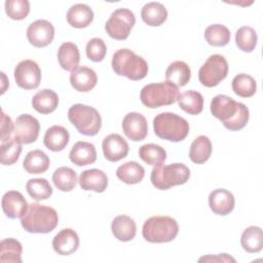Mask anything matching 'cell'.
Returning a JSON list of instances; mask_svg holds the SVG:
<instances>
[{"mask_svg":"<svg viewBox=\"0 0 263 263\" xmlns=\"http://www.w3.org/2000/svg\"><path fill=\"white\" fill-rule=\"evenodd\" d=\"M111 66L113 71L119 76L137 81L148 74V64L140 55L128 48H120L114 52Z\"/></svg>","mask_w":263,"mask_h":263,"instance_id":"obj_3","label":"cell"},{"mask_svg":"<svg viewBox=\"0 0 263 263\" xmlns=\"http://www.w3.org/2000/svg\"><path fill=\"white\" fill-rule=\"evenodd\" d=\"M58 61L60 66L72 72L78 67L80 61V53L77 45L73 42H64L58 49Z\"/></svg>","mask_w":263,"mask_h":263,"instance_id":"obj_25","label":"cell"},{"mask_svg":"<svg viewBox=\"0 0 263 263\" xmlns=\"http://www.w3.org/2000/svg\"><path fill=\"white\" fill-rule=\"evenodd\" d=\"M79 185L85 191H95L102 193L107 189L108 177L99 168L83 171L79 176Z\"/></svg>","mask_w":263,"mask_h":263,"instance_id":"obj_20","label":"cell"},{"mask_svg":"<svg viewBox=\"0 0 263 263\" xmlns=\"http://www.w3.org/2000/svg\"><path fill=\"white\" fill-rule=\"evenodd\" d=\"M234 204L235 199L233 194L224 188L215 189L209 195V205L216 215L227 216L233 211Z\"/></svg>","mask_w":263,"mask_h":263,"instance_id":"obj_16","label":"cell"},{"mask_svg":"<svg viewBox=\"0 0 263 263\" xmlns=\"http://www.w3.org/2000/svg\"><path fill=\"white\" fill-rule=\"evenodd\" d=\"M50 164L49 157L41 150L36 149L27 153L24 161L23 167L29 174H43L45 173Z\"/></svg>","mask_w":263,"mask_h":263,"instance_id":"obj_27","label":"cell"},{"mask_svg":"<svg viewBox=\"0 0 263 263\" xmlns=\"http://www.w3.org/2000/svg\"><path fill=\"white\" fill-rule=\"evenodd\" d=\"M52 182L59 190L69 192L73 190L77 184V174L71 167L61 166L53 172Z\"/></svg>","mask_w":263,"mask_h":263,"instance_id":"obj_34","label":"cell"},{"mask_svg":"<svg viewBox=\"0 0 263 263\" xmlns=\"http://www.w3.org/2000/svg\"><path fill=\"white\" fill-rule=\"evenodd\" d=\"M179 87L172 82L164 81L145 85L140 92V99L144 106L155 109L174 104L179 97Z\"/></svg>","mask_w":263,"mask_h":263,"instance_id":"obj_7","label":"cell"},{"mask_svg":"<svg viewBox=\"0 0 263 263\" xmlns=\"http://www.w3.org/2000/svg\"><path fill=\"white\" fill-rule=\"evenodd\" d=\"M199 262H202V261H208V262H235V259L232 258L231 256H229L228 254H219L217 256H213V255H210V256H204V257H201L198 259Z\"/></svg>","mask_w":263,"mask_h":263,"instance_id":"obj_45","label":"cell"},{"mask_svg":"<svg viewBox=\"0 0 263 263\" xmlns=\"http://www.w3.org/2000/svg\"><path fill=\"white\" fill-rule=\"evenodd\" d=\"M116 176L125 184H138L143 180L145 176V170L137 161H127L118 166Z\"/></svg>","mask_w":263,"mask_h":263,"instance_id":"obj_31","label":"cell"},{"mask_svg":"<svg viewBox=\"0 0 263 263\" xmlns=\"http://www.w3.org/2000/svg\"><path fill=\"white\" fill-rule=\"evenodd\" d=\"M5 12L11 20H24L30 12V3L28 0H6Z\"/></svg>","mask_w":263,"mask_h":263,"instance_id":"obj_42","label":"cell"},{"mask_svg":"<svg viewBox=\"0 0 263 263\" xmlns=\"http://www.w3.org/2000/svg\"><path fill=\"white\" fill-rule=\"evenodd\" d=\"M1 76H2V88H1V95H3V93L5 92V86H4V84H5L7 81H6V76H5V74H4L3 72H1Z\"/></svg>","mask_w":263,"mask_h":263,"instance_id":"obj_46","label":"cell"},{"mask_svg":"<svg viewBox=\"0 0 263 263\" xmlns=\"http://www.w3.org/2000/svg\"><path fill=\"white\" fill-rule=\"evenodd\" d=\"M14 80L24 89H35L41 81V70L38 64L32 60H24L14 68Z\"/></svg>","mask_w":263,"mask_h":263,"instance_id":"obj_11","label":"cell"},{"mask_svg":"<svg viewBox=\"0 0 263 263\" xmlns=\"http://www.w3.org/2000/svg\"><path fill=\"white\" fill-rule=\"evenodd\" d=\"M190 177L189 168L180 162L160 164L154 166L150 180L152 185L159 190H167L174 186L185 184Z\"/></svg>","mask_w":263,"mask_h":263,"instance_id":"obj_6","label":"cell"},{"mask_svg":"<svg viewBox=\"0 0 263 263\" xmlns=\"http://www.w3.org/2000/svg\"><path fill=\"white\" fill-rule=\"evenodd\" d=\"M59 223V216L53 208L32 202L21 218L23 228L30 233L51 232Z\"/></svg>","mask_w":263,"mask_h":263,"instance_id":"obj_2","label":"cell"},{"mask_svg":"<svg viewBox=\"0 0 263 263\" xmlns=\"http://www.w3.org/2000/svg\"><path fill=\"white\" fill-rule=\"evenodd\" d=\"M155 135L166 141L181 142L189 134V123L187 120L172 112H162L153 119Z\"/></svg>","mask_w":263,"mask_h":263,"instance_id":"obj_4","label":"cell"},{"mask_svg":"<svg viewBox=\"0 0 263 263\" xmlns=\"http://www.w3.org/2000/svg\"><path fill=\"white\" fill-rule=\"evenodd\" d=\"M0 161L4 165H11L15 163L22 152V144L13 138H9L5 141H1L0 145Z\"/></svg>","mask_w":263,"mask_h":263,"instance_id":"obj_40","label":"cell"},{"mask_svg":"<svg viewBox=\"0 0 263 263\" xmlns=\"http://www.w3.org/2000/svg\"><path fill=\"white\" fill-rule=\"evenodd\" d=\"M104 157L112 162H116L126 157L128 154L127 142L118 134H111L104 138L103 144Z\"/></svg>","mask_w":263,"mask_h":263,"instance_id":"obj_15","label":"cell"},{"mask_svg":"<svg viewBox=\"0 0 263 263\" xmlns=\"http://www.w3.org/2000/svg\"><path fill=\"white\" fill-rule=\"evenodd\" d=\"M79 236L75 230L64 228L58 232L52 239V248L55 253L62 256H69L77 251Z\"/></svg>","mask_w":263,"mask_h":263,"instance_id":"obj_18","label":"cell"},{"mask_svg":"<svg viewBox=\"0 0 263 263\" xmlns=\"http://www.w3.org/2000/svg\"><path fill=\"white\" fill-rule=\"evenodd\" d=\"M136 24V17L127 8L115 9L105 24L107 34L116 40H125Z\"/></svg>","mask_w":263,"mask_h":263,"instance_id":"obj_10","label":"cell"},{"mask_svg":"<svg viewBox=\"0 0 263 263\" xmlns=\"http://www.w3.org/2000/svg\"><path fill=\"white\" fill-rule=\"evenodd\" d=\"M93 21V11L83 3L72 5L67 11V22L71 27L82 29L88 27Z\"/></svg>","mask_w":263,"mask_h":263,"instance_id":"obj_23","label":"cell"},{"mask_svg":"<svg viewBox=\"0 0 263 263\" xmlns=\"http://www.w3.org/2000/svg\"><path fill=\"white\" fill-rule=\"evenodd\" d=\"M69 158L72 163L78 166H84L93 163L97 160V150L93 144L85 141H79L73 145L70 150Z\"/></svg>","mask_w":263,"mask_h":263,"instance_id":"obj_21","label":"cell"},{"mask_svg":"<svg viewBox=\"0 0 263 263\" xmlns=\"http://www.w3.org/2000/svg\"><path fill=\"white\" fill-rule=\"evenodd\" d=\"M40 130L39 121L30 114H22L14 121L13 139L21 144L34 143Z\"/></svg>","mask_w":263,"mask_h":263,"instance_id":"obj_12","label":"cell"},{"mask_svg":"<svg viewBox=\"0 0 263 263\" xmlns=\"http://www.w3.org/2000/svg\"><path fill=\"white\" fill-rule=\"evenodd\" d=\"M257 33L252 27L243 26L236 31L235 43L237 47L245 52H252L257 45Z\"/></svg>","mask_w":263,"mask_h":263,"instance_id":"obj_41","label":"cell"},{"mask_svg":"<svg viewBox=\"0 0 263 263\" xmlns=\"http://www.w3.org/2000/svg\"><path fill=\"white\" fill-rule=\"evenodd\" d=\"M240 243L248 253H258L263 247L262 229L258 226H250L246 228L240 237Z\"/></svg>","mask_w":263,"mask_h":263,"instance_id":"obj_35","label":"cell"},{"mask_svg":"<svg viewBox=\"0 0 263 263\" xmlns=\"http://www.w3.org/2000/svg\"><path fill=\"white\" fill-rule=\"evenodd\" d=\"M139 157L147 164L156 166L162 164L166 159L165 150L156 144H145L139 149Z\"/></svg>","mask_w":263,"mask_h":263,"instance_id":"obj_36","label":"cell"},{"mask_svg":"<svg viewBox=\"0 0 263 263\" xmlns=\"http://www.w3.org/2000/svg\"><path fill=\"white\" fill-rule=\"evenodd\" d=\"M179 225L168 216H153L144 222L142 235L145 240L152 243L170 242L176 238Z\"/></svg>","mask_w":263,"mask_h":263,"instance_id":"obj_5","label":"cell"},{"mask_svg":"<svg viewBox=\"0 0 263 263\" xmlns=\"http://www.w3.org/2000/svg\"><path fill=\"white\" fill-rule=\"evenodd\" d=\"M228 63L221 54H212L198 71L199 82L205 87H214L226 78Z\"/></svg>","mask_w":263,"mask_h":263,"instance_id":"obj_9","label":"cell"},{"mask_svg":"<svg viewBox=\"0 0 263 263\" xmlns=\"http://www.w3.org/2000/svg\"><path fill=\"white\" fill-rule=\"evenodd\" d=\"M85 51H86L87 58L90 61H92L95 63H99L104 60L106 52H107V46L103 39L96 37V38L90 39L87 42Z\"/></svg>","mask_w":263,"mask_h":263,"instance_id":"obj_43","label":"cell"},{"mask_svg":"<svg viewBox=\"0 0 263 263\" xmlns=\"http://www.w3.org/2000/svg\"><path fill=\"white\" fill-rule=\"evenodd\" d=\"M22 243L15 238H4L0 243L1 263H22Z\"/></svg>","mask_w":263,"mask_h":263,"instance_id":"obj_33","label":"cell"},{"mask_svg":"<svg viewBox=\"0 0 263 263\" xmlns=\"http://www.w3.org/2000/svg\"><path fill=\"white\" fill-rule=\"evenodd\" d=\"M141 16L145 24L151 27L162 25L167 17V10L159 2H148L141 10Z\"/></svg>","mask_w":263,"mask_h":263,"instance_id":"obj_28","label":"cell"},{"mask_svg":"<svg viewBox=\"0 0 263 263\" xmlns=\"http://www.w3.org/2000/svg\"><path fill=\"white\" fill-rule=\"evenodd\" d=\"M14 130V123L12 122L11 118L6 115L3 111H1V141H5L11 138V134Z\"/></svg>","mask_w":263,"mask_h":263,"instance_id":"obj_44","label":"cell"},{"mask_svg":"<svg viewBox=\"0 0 263 263\" xmlns=\"http://www.w3.org/2000/svg\"><path fill=\"white\" fill-rule=\"evenodd\" d=\"M111 231L118 240L129 241L136 236L137 225L129 216L119 215L112 220Z\"/></svg>","mask_w":263,"mask_h":263,"instance_id":"obj_22","label":"cell"},{"mask_svg":"<svg viewBox=\"0 0 263 263\" xmlns=\"http://www.w3.org/2000/svg\"><path fill=\"white\" fill-rule=\"evenodd\" d=\"M211 113L229 130L243 128L250 118L248 107L225 95H217L211 102Z\"/></svg>","mask_w":263,"mask_h":263,"instance_id":"obj_1","label":"cell"},{"mask_svg":"<svg viewBox=\"0 0 263 263\" xmlns=\"http://www.w3.org/2000/svg\"><path fill=\"white\" fill-rule=\"evenodd\" d=\"M230 31L227 27L220 24L210 25L204 31V38L210 45L225 46L230 41Z\"/></svg>","mask_w":263,"mask_h":263,"instance_id":"obj_38","label":"cell"},{"mask_svg":"<svg viewBox=\"0 0 263 263\" xmlns=\"http://www.w3.org/2000/svg\"><path fill=\"white\" fill-rule=\"evenodd\" d=\"M54 37V27L46 20H37L27 28V38L35 47H45L51 43Z\"/></svg>","mask_w":263,"mask_h":263,"instance_id":"obj_13","label":"cell"},{"mask_svg":"<svg viewBox=\"0 0 263 263\" xmlns=\"http://www.w3.org/2000/svg\"><path fill=\"white\" fill-rule=\"evenodd\" d=\"M1 204L4 214L9 219L22 218L29 205L23 194L15 190L7 191L2 197Z\"/></svg>","mask_w":263,"mask_h":263,"instance_id":"obj_17","label":"cell"},{"mask_svg":"<svg viewBox=\"0 0 263 263\" xmlns=\"http://www.w3.org/2000/svg\"><path fill=\"white\" fill-rule=\"evenodd\" d=\"M98 82V76L96 72L84 66L77 67L71 72L70 83L74 89L80 92L90 91Z\"/></svg>","mask_w":263,"mask_h":263,"instance_id":"obj_19","label":"cell"},{"mask_svg":"<svg viewBox=\"0 0 263 263\" xmlns=\"http://www.w3.org/2000/svg\"><path fill=\"white\" fill-rule=\"evenodd\" d=\"M124 135L134 142L144 140L148 135V123L144 115L138 112L127 113L122 120Z\"/></svg>","mask_w":263,"mask_h":263,"instance_id":"obj_14","label":"cell"},{"mask_svg":"<svg viewBox=\"0 0 263 263\" xmlns=\"http://www.w3.org/2000/svg\"><path fill=\"white\" fill-rule=\"evenodd\" d=\"M59 105V97L52 89H42L36 92L32 99L33 108L41 114L53 112Z\"/></svg>","mask_w":263,"mask_h":263,"instance_id":"obj_26","label":"cell"},{"mask_svg":"<svg viewBox=\"0 0 263 263\" xmlns=\"http://www.w3.org/2000/svg\"><path fill=\"white\" fill-rule=\"evenodd\" d=\"M68 118L76 129L84 136H96L102 126V118L98 110L83 104H75L70 107Z\"/></svg>","mask_w":263,"mask_h":263,"instance_id":"obj_8","label":"cell"},{"mask_svg":"<svg viewBox=\"0 0 263 263\" xmlns=\"http://www.w3.org/2000/svg\"><path fill=\"white\" fill-rule=\"evenodd\" d=\"M28 194L35 200H44L51 196L52 188L44 178L30 179L26 184Z\"/></svg>","mask_w":263,"mask_h":263,"instance_id":"obj_39","label":"cell"},{"mask_svg":"<svg viewBox=\"0 0 263 263\" xmlns=\"http://www.w3.org/2000/svg\"><path fill=\"white\" fill-rule=\"evenodd\" d=\"M191 77L189 66L183 61H176L168 65L165 71V79L178 87L185 86Z\"/></svg>","mask_w":263,"mask_h":263,"instance_id":"obj_29","label":"cell"},{"mask_svg":"<svg viewBox=\"0 0 263 263\" xmlns=\"http://www.w3.org/2000/svg\"><path fill=\"white\" fill-rule=\"evenodd\" d=\"M212 142L206 136H198L194 139L190 146L189 158L192 162L201 164L204 163L212 154Z\"/></svg>","mask_w":263,"mask_h":263,"instance_id":"obj_30","label":"cell"},{"mask_svg":"<svg viewBox=\"0 0 263 263\" xmlns=\"http://www.w3.org/2000/svg\"><path fill=\"white\" fill-rule=\"evenodd\" d=\"M179 107L188 114L197 115L203 109V97L196 90H187L178 97Z\"/></svg>","mask_w":263,"mask_h":263,"instance_id":"obj_32","label":"cell"},{"mask_svg":"<svg viewBox=\"0 0 263 263\" xmlns=\"http://www.w3.org/2000/svg\"><path fill=\"white\" fill-rule=\"evenodd\" d=\"M233 92L241 98H251L257 90L256 80L248 74L240 73L232 79Z\"/></svg>","mask_w":263,"mask_h":263,"instance_id":"obj_37","label":"cell"},{"mask_svg":"<svg viewBox=\"0 0 263 263\" xmlns=\"http://www.w3.org/2000/svg\"><path fill=\"white\" fill-rule=\"evenodd\" d=\"M69 132L64 126L52 125L46 129L43 144L47 149L53 152H59L66 148L69 143Z\"/></svg>","mask_w":263,"mask_h":263,"instance_id":"obj_24","label":"cell"}]
</instances>
